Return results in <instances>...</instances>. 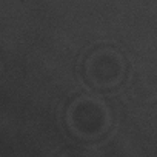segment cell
I'll return each instance as SVG.
<instances>
[{
	"label": "cell",
	"mask_w": 157,
	"mask_h": 157,
	"mask_svg": "<svg viewBox=\"0 0 157 157\" xmlns=\"http://www.w3.org/2000/svg\"><path fill=\"white\" fill-rule=\"evenodd\" d=\"M66 123L74 136L96 139L108 129L109 111L102 100L91 96H82L68 106Z\"/></svg>",
	"instance_id": "6da1fadb"
},
{
	"label": "cell",
	"mask_w": 157,
	"mask_h": 157,
	"mask_svg": "<svg viewBox=\"0 0 157 157\" xmlns=\"http://www.w3.org/2000/svg\"><path fill=\"white\" fill-rule=\"evenodd\" d=\"M125 71L120 52L102 48L94 51L85 62L86 78L97 88H113L120 83Z\"/></svg>",
	"instance_id": "7a4b0ae2"
},
{
	"label": "cell",
	"mask_w": 157,
	"mask_h": 157,
	"mask_svg": "<svg viewBox=\"0 0 157 157\" xmlns=\"http://www.w3.org/2000/svg\"><path fill=\"white\" fill-rule=\"evenodd\" d=\"M62 157H91V155H88V154H85V152L72 151V152H68V154H65V155H62Z\"/></svg>",
	"instance_id": "3957f363"
},
{
	"label": "cell",
	"mask_w": 157,
	"mask_h": 157,
	"mask_svg": "<svg viewBox=\"0 0 157 157\" xmlns=\"http://www.w3.org/2000/svg\"><path fill=\"white\" fill-rule=\"evenodd\" d=\"M0 69H2V63H0Z\"/></svg>",
	"instance_id": "277c9868"
}]
</instances>
